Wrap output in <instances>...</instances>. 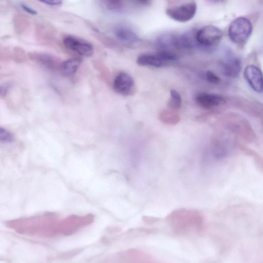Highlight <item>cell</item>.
<instances>
[{
  "instance_id": "obj_1",
  "label": "cell",
  "mask_w": 263,
  "mask_h": 263,
  "mask_svg": "<svg viewBox=\"0 0 263 263\" xmlns=\"http://www.w3.org/2000/svg\"><path fill=\"white\" fill-rule=\"evenodd\" d=\"M218 125L247 143H252L257 138L252 125L247 119L240 115L231 113L226 114L220 117Z\"/></svg>"
},
{
  "instance_id": "obj_2",
  "label": "cell",
  "mask_w": 263,
  "mask_h": 263,
  "mask_svg": "<svg viewBox=\"0 0 263 263\" xmlns=\"http://www.w3.org/2000/svg\"><path fill=\"white\" fill-rule=\"evenodd\" d=\"M253 25L245 17L237 18L233 20L229 29V35L234 44L243 47L248 41L253 32Z\"/></svg>"
},
{
  "instance_id": "obj_3",
  "label": "cell",
  "mask_w": 263,
  "mask_h": 263,
  "mask_svg": "<svg viewBox=\"0 0 263 263\" xmlns=\"http://www.w3.org/2000/svg\"><path fill=\"white\" fill-rule=\"evenodd\" d=\"M197 11V3L194 1H191L169 6L166 9L165 13L167 16L176 21L186 22L194 18Z\"/></svg>"
},
{
  "instance_id": "obj_4",
  "label": "cell",
  "mask_w": 263,
  "mask_h": 263,
  "mask_svg": "<svg viewBox=\"0 0 263 263\" xmlns=\"http://www.w3.org/2000/svg\"><path fill=\"white\" fill-rule=\"evenodd\" d=\"M223 35V33L219 28L208 26L197 32L195 38L198 44L206 47H211L219 44Z\"/></svg>"
},
{
  "instance_id": "obj_5",
  "label": "cell",
  "mask_w": 263,
  "mask_h": 263,
  "mask_svg": "<svg viewBox=\"0 0 263 263\" xmlns=\"http://www.w3.org/2000/svg\"><path fill=\"white\" fill-rule=\"evenodd\" d=\"M94 221V216L92 214L85 217L71 216L66 218L59 225L58 230L63 234L68 235L74 233L79 229L92 224Z\"/></svg>"
},
{
  "instance_id": "obj_6",
  "label": "cell",
  "mask_w": 263,
  "mask_h": 263,
  "mask_svg": "<svg viewBox=\"0 0 263 263\" xmlns=\"http://www.w3.org/2000/svg\"><path fill=\"white\" fill-rule=\"evenodd\" d=\"M195 100L198 106L207 110L216 109L226 102V100L223 96L204 92L197 93Z\"/></svg>"
},
{
  "instance_id": "obj_7",
  "label": "cell",
  "mask_w": 263,
  "mask_h": 263,
  "mask_svg": "<svg viewBox=\"0 0 263 263\" xmlns=\"http://www.w3.org/2000/svg\"><path fill=\"white\" fill-rule=\"evenodd\" d=\"M64 43L67 49L80 56L90 57L94 53V48L90 43L77 37L68 35L64 39Z\"/></svg>"
},
{
  "instance_id": "obj_8",
  "label": "cell",
  "mask_w": 263,
  "mask_h": 263,
  "mask_svg": "<svg viewBox=\"0 0 263 263\" xmlns=\"http://www.w3.org/2000/svg\"><path fill=\"white\" fill-rule=\"evenodd\" d=\"M114 91L118 94L129 97L135 91V82L129 74L122 72L115 78L113 83Z\"/></svg>"
},
{
  "instance_id": "obj_9",
  "label": "cell",
  "mask_w": 263,
  "mask_h": 263,
  "mask_svg": "<svg viewBox=\"0 0 263 263\" xmlns=\"http://www.w3.org/2000/svg\"><path fill=\"white\" fill-rule=\"evenodd\" d=\"M245 78L249 85L255 92H263V75L261 70L254 65L247 66L244 70Z\"/></svg>"
},
{
  "instance_id": "obj_10",
  "label": "cell",
  "mask_w": 263,
  "mask_h": 263,
  "mask_svg": "<svg viewBox=\"0 0 263 263\" xmlns=\"http://www.w3.org/2000/svg\"><path fill=\"white\" fill-rule=\"evenodd\" d=\"M222 71L227 77L235 78L240 75L242 69L241 59L230 56L222 62Z\"/></svg>"
},
{
  "instance_id": "obj_11",
  "label": "cell",
  "mask_w": 263,
  "mask_h": 263,
  "mask_svg": "<svg viewBox=\"0 0 263 263\" xmlns=\"http://www.w3.org/2000/svg\"><path fill=\"white\" fill-rule=\"evenodd\" d=\"M115 37L119 40L128 44L137 43L139 37L137 33L130 27L126 26H119L114 30Z\"/></svg>"
},
{
  "instance_id": "obj_12",
  "label": "cell",
  "mask_w": 263,
  "mask_h": 263,
  "mask_svg": "<svg viewBox=\"0 0 263 263\" xmlns=\"http://www.w3.org/2000/svg\"><path fill=\"white\" fill-rule=\"evenodd\" d=\"M137 64L141 66L156 68L165 66L158 54H144L140 55L137 59Z\"/></svg>"
},
{
  "instance_id": "obj_13",
  "label": "cell",
  "mask_w": 263,
  "mask_h": 263,
  "mask_svg": "<svg viewBox=\"0 0 263 263\" xmlns=\"http://www.w3.org/2000/svg\"><path fill=\"white\" fill-rule=\"evenodd\" d=\"M82 63L80 58H74L67 60L60 66L62 73L66 76L74 75Z\"/></svg>"
},
{
  "instance_id": "obj_14",
  "label": "cell",
  "mask_w": 263,
  "mask_h": 263,
  "mask_svg": "<svg viewBox=\"0 0 263 263\" xmlns=\"http://www.w3.org/2000/svg\"><path fill=\"white\" fill-rule=\"evenodd\" d=\"M103 5L108 10L114 13H123L129 8V1L122 0H106L102 1Z\"/></svg>"
},
{
  "instance_id": "obj_15",
  "label": "cell",
  "mask_w": 263,
  "mask_h": 263,
  "mask_svg": "<svg viewBox=\"0 0 263 263\" xmlns=\"http://www.w3.org/2000/svg\"><path fill=\"white\" fill-rule=\"evenodd\" d=\"M159 118L163 123L169 125H175L181 121L180 115L171 109L163 110L160 113Z\"/></svg>"
},
{
  "instance_id": "obj_16",
  "label": "cell",
  "mask_w": 263,
  "mask_h": 263,
  "mask_svg": "<svg viewBox=\"0 0 263 263\" xmlns=\"http://www.w3.org/2000/svg\"><path fill=\"white\" fill-rule=\"evenodd\" d=\"M238 146V148L244 153L248 155L249 157L252 158L259 169L261 170H263V158L258 153L254 150L248 148L242 144H239Z\"/></svg>"
},
{
  "instance_id": "obj_17",
  "label": "cell",
  "mask_w": 263,
  "mask_h": 263,
  "mask_svg": "<svg viewBox=\"0 0 263 263\" xmlns=\"http://www.w3.org/2000/svg\"><path fill=\"white\" fill-rule=\"evenodd\" d=\"M182 99L181 94L175 90H171L170 98L168 103L169 109L173 110L179 109L182 106Z\"/></svg>"
},
{
  "instance_id": "obj_18",
  "label": "cell",
  "mask_w": 263,
  "mask_h": 263,
  "mask_svg": "<svg viewBox=\"0 0 263 263\" xmlns=\"http://www.w3.org/2000/svg\"><path fill=\"white\" fill-rule=\"evenodd\" d=\"M36 58L45 65L49 67H54L56 64L55 60L48 55H39Z\"/></svg>"
},
{
  "instance_id": "obj_19",
  "label": "cell",
  "mask_w": 263,
  "mask_h": 263,
  "mask_svg": "<svg viewBox=\"0 0 263 263\" xmlns=\"http://www.w3.org/2000/svg\"><path fill=\"white\" fill-rule=\"evenodd\" d=\"M14 140V136L6 129L0 127V141L10 142Z\"/></svg>"
},
{
  "instance_id": "obj_20",
  "label": "cell",
  "mask_w": 263,
  "mask_h": 263,
  "mask_svg": "<svg viewBox=\"0 0 263 263\" xmlns=\"http://www.w3.org/2000/svg\"><path fill=\"white\" fill-rule=\"evenodd\" d=\"M205 76L207 81L212 85H218L221 81L220 78L210 70L206 71Z\"/></svg>"
},
{
  "instance_id": "obj_21",
  "label": "cell",
  "mask_w": 263,
  "mask_h": 263,
  "mask_svg": "<svg viewBox=\"0 0 263 263\" xmlns=\"http://www.w3.org/2000/svg\"><path fill=\"white\" fill-rule=\"evenodd\" d=\"M82 252L81 249H75L68 251L63 255V259L66 260L73 258L74 257L80 254Z\"/></svg>"
},
{
  "instance_id": "obj_22",
  "label": "cell",
  "mask_w": 263,
  "mask_h": 263,
  "mask_svg": "<svg viewBox=\"0 0 263 263\" xmlns=\"http://www.w3.org/2000/svg\"><path fill=\"white\" fill-rule=\"evenodd\" d=\"M42 3L50 6H59L62 4L63 1H57V0H50V1H41Z\"/></svg>"
},
{
  "instance_id": "obj_23",
  "label": "cell",
  "mask_w": 263,
  "mask_h": 263,
  "mask_svg": "<svg viewBox=\"0 0 263 263\" xmlns=\"http://www.w3.org/2000/svg\"><path fill=\"white\" fill-rule=\"evenodd\" d=\"M21 6L24 10H25L27 12V13L30 14L36 15L37 14V12L36 11L25 4H22Z\"/></svg>"
},
{
  "instance_id": "obj_24",
  "label": "cell",
  "mask_w": 263,
  "mask_h": 263,
  "mask_svg": "<svg viewBox=\"0 0 263 263\" xmlns=\"http://www.w3.org/2000/svg\"><path fill=\"white\" fill-rule=\"evenodd\" d=\"M7 90L5 88L0 86V95L4 96L6 94Z\"/></svg>"
},
{
  "instance_id": "obj_25",
  "label": "cell",
  "mask_w": 263,
  "mask_h": 263,
  "mask_svg": "<svg viewBox=\"0 0 263 263\" xmlns=\"http://www.w3.org/2000/svg\"><path fill=\"white\" fill-rule=\"evenodd\" d=\"M144 220L146 222H153L156 221L157 219L146 217Z\"/></svg>"
}]
</instances>
